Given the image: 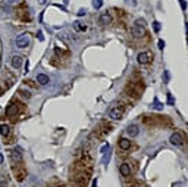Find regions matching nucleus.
I'll list each match as a JSON object with an SVG mask.
<instances>
[{
    "mask_svg": "<svg viewBox=\"0 0 188 187\" xmlns=\"http://www.w3.org/2000/svg\"><path fill=\"white\" fill-rule=\"evenodd\" d=\"M12 171H13V177L16 178V181L22 183L27 178V169L22 165V162H12Z\"/></svg>",
    "mask_w": 188,
    "mask_h": 187,
    "instance_id": "nucleus-1",
    "label": "nucleus"
},
{
    "mask_svg": "<svg viewBox=\"0 0 188 187\" xmlns=\"http://www.w3.org/2000/svg\"><path fill=\"white\" fill-rule=\"evenodd\" d=\"M19 106H22V105H18L15 100H12V102L6 106V117L10 118V119L16 118L18 114H19Z\"/></svg>",
    "mask_w": 188,
    "mask_h": 187,
    "instance_id": "nucleus-2",
    "label": "nucleus"
},
{
    "mask_svg": "<svg viewBox=\"0 0 188 187\" xmlns=\"http://www.w3.org/2000/svg\"><path fill=\"white\" fill-rule=\"evenodd\" d=\"M15 43H16V46H18L19 49L28 47V46H30V34H28V33H21V34L16 37Z\"/></svg>",
    "mask_w": 188,
    "mask_h": 187,
    "instance_id": "nucleus-3",
    "label": "nucleus"
},
{
    "mask_svg": "<svg viewBox=\"0 0 188 187\" xmlns=\"http://www.w3.org/2000/svg\"><path fill=\"white\" fill-rule=\"evenodd\" d=\"M73 183H77L80 187H84L87 183H88V174H85L84 171H82V172H78V174H75Z\"/></svg>",
    "mask_w": 188,
    "mask_h": 187,
    "instance_id": "nucleus-4",
    "label": "nucleus"
},
{
    "mask_svg": "<svg viewBox=\"0 0 188 187\" xmlns=\"http://www.w3.org/2000/svg\"><path fill=\"white\" fill-rule=\"evenodd\" d=\"M109 117H110L112 119H115V121L121 119V118L123 117V110H122V108H119V106H113V108L109 110Z\"/></svg>",
    "mask_w": 188,
    "mask_h": 187,
    "instance_id": "nucleus-5",
    "label": "nucleus"
},
{
    "mask_svg": "<svg viewBox=\"0 0 188 187\" xmlns=\"http://www.w3.org/2000/svg\"><path fill=\"white\" fill-rule=\"evenodd\" d=\"M137 60H138V64H141V65L150 64V62H152V53L150 52H141V53H138V56H137Z\"/></svg>",
    "mask_w": 188,
    "mask_h": 187,
    "instance_id": "nucleus-6",
    "label": "nucleus"
},
{
    "mask_svg": "<svg viewBox=\"0 0 188 187\" xmlns=\"http://www.w3.org/2000/svg\"><path fill=\"white\" fill-rule=\"evenodd\" d=\"M131 33H132V35L134 37H137V39H141V37H144L146 35V28H144V25H135L131 28Z\"/></svg>",
    "mask_w": 188,
    "mask_h": 187,
    "instance_id": "nucleus-7",
    "label": "nucleus"
},
{
    "mask_svg": "<svg viewBox=\"0 0 188 187\" xmlns=\"http://www.w3.org/2000/svg\"><path fill=\"white\" fill-rule=\"evenodd\" d=\"M169 142H170L173 146H178V147H181V146L184 144V139H182V136H181L179 133H173V134L170 136Z\"/></svg>",
    "mask_w": 188,
    "mask_h": 187,
    "instance_id": "nucleus-8",
    "label": "nucleus"
},
{
    "mask_svg": "<svg viewBox=\"0 0 188 187\" xmlns=\"http://www.w3.org/2000/svg\"><path fill=\"white\" fill-rule=\"evenodd\" d=\"M9 156H10L12 162H22V153H21L19 149H13V150H10Z\"/></svg>",
    "mask_w": 188,
    "mask_h": 187,
    "instance_id": "nucleus-9",
    "label": "nucleus"
},
{
    "mask_svg": "<svg viewBox=\"0 0 188 187\" xmlns=\"http://www.w3.org/2000/svg\"><path fill=\"white\" fill-rule=\"evenodd\" d=\"M119 171H121V174L123 177H128V175H131V165L127 164V162H123V164L119 167Z\"/></svg>",
    "mask_w": 188,
    "mask_h": 187,
    "instance_id": "nucleus-10",
    "label": "nucleus"
},
{
    "mask_svg": "<svg viewBox=\"0 0 188 187\" xmlns=\"http://www.w3.org/2000/svg\"><path fill=\"white\" fill-rule=\"evenodd\" d=\"M22 62H24L22 56H18V55L12 56V66H13L15 69H18V68H21V66H22Z\"/></svg>",
    "mask_w": 188,
    "mask_h": 187,
    "instance_id": "nucleus-11",
    "label": "nucleus"
},
{
    "mask_svg": "<svg viewBox=\"0 0 188 187\" xmlns=\"http://www.w3.org/2000/svg\"><path fill=\"white\" fill-rule=\"evenodd\" d=\"M127 133H128V136L131 137V139H134V137H137V136L140 134V128L137 127V125H129L127 128Z\"/></svg>",
    "mask_w": 188,
    "mask_h": 187,
    "instance_id": "nucleus-12",
    "label": "nucleus"
},
{
    "mask_svg": "<svg viewBox=\"0 0 188 187\" xmlns=\"http://www.w3.org/2000/svg\"><path fill=\"white\" fill-rule=\"evenodd\" d=\"M98 22L102 24V25H107V24H110V22H112V16L107 14V12H104V14H102V15H100V18H98Z\"/></svg>",
    "mask_w": 188,
    "mask_h": 187,
    "instance_id": "nucleus-13",
    "label": "nucleus"
},
{
    "mask_svg": "<svg viewBox=\"0 0 188 187\" xmlns=\"http://www.w3.org/2000/svg\"><path fill=\"white\" fill-rule=\"evenodd\" d=\"M37 83H38L40 85H47L50 83V78H49V75H46V74H38V75H37Z\"/></svg>",
    "mask_w": 188,
    "mask_h": 187,
    "instance_id": "nucleus-14",
    "label": "nucleus"
},
{
    "mask_svg": "<svg viewBox=\"0 0 188 187\" xmlns=\"http://www.w3.org/2000/svg\"><path fill=\"white\" fill-rule=\"evenodd\" d=\"M119 147L122 149V150H128V149H131V140H128V139H121V140H119Z\"/></svg>",
    "mask_w": 188,
    "mask_h": 187,
    "instance_id": "nucleus-15",
    "label": "nucleus"
},
{
    "mask_svg": "<svg viewBox=\"0 0 188 187\" xmlns=\"http://www.w3.org/2000/svg\"><path fill=\"white\" fill-rule=\"evenodd\" d=\"M0 134H2L3 137H7L10 134V127L7 125V124H2V125H0Z\"/></svg>",
    "mask_w": 188,
    "mask_h": 187,
    "instance_id": "nucleus-16",
    "label": "nucleus"
},
{
    "mask_svg": "<svg viewBox=\"0 0 188 187\" xmlns=\"http://www.w3.org/2000/svg\"><path fill=\"white\" fill-rule=\"evenodd\" d=\"M73 28L77 30V31H85V30H87V27L84 25L82 22H80V21H75V22H73Z\"/></svg>",
    "mask_w": 188,
    "mask_h": 187,
    "instance_id": "nucleus-17",
    "label": "nucleus"
},
{
    "mask_svg": "<svg viewBox=\"0 0 188 187\" xmlns=\"http://www.w3.org/2000/svg\"><path fill=\"white\" fill-rule=\"evenodd\" d=\"M18 94H19L21 97H24V99H30V97H31L30 91H28V90H25V89H21V90L18 91Z\"/></svg>",
    "mask_w": 188,
    "mask_h": 187,
    "instance_id": "nucleus-18",
    "label": "nucleus"
},
{
    "mask_svg": "<svg viewBox=\"0 0 188 187\" xmlns=\"http://www.w3.org/2000/svg\"><path fill=\"white\" fill-rule=\"evenodd\" d=\"M153 105H154L153 108H156L157 110H162V109H163V105H162V103L159 102V99H157V97H154V102H153Z\"/></svg>",
    "mask_w": 188,
    "mask_h": 187,
    "instance_id": "nucleus-19",
    "label": "nucleus"
},
{
    "mask_svg": "<svg viewBox=\"0 0 188 187\" xmlns=\"http://www.w3.org/2000/svg\"><path fill=\"white\" fill-rule=\"evenodd\" d=\"M0 187H13V186H12V183L9 180H2L0 181Z\"/></svg>",
    "mask_w": 188,
    "mask_h": 187,
    "instance_id": "nucleus-20",
    "label": "nucleus"
},
{
    "mask_svg": "<svg viewBox=\"0 0 188 187\" xmlns=\"http://www.w3.org/2000/svg\"><path fill=\"white\" fill-rule=\"evenodd\" d=\"M102 5H103V0H94V2H93V6L96 9H100V7H102Z\"/></svg>",
    "mask_w": 188,
    "mask_h": 187,
    "instance_id": "nucleus-21",
    "label": "nucleus"
},
{
    "mask_svg": "<svg viewBox=\"0 0 188 187\" xmlns=\"http://www.w3.org/2000/svg\"><path fill=\"white\" fill-rule=\"evenodd\" d=\"M109 159H110V153H106V152H104V156H103V159H102V164L106 165L107 162H109Z\"/></svg>",
    "mask_w": 188,
    "mask_h": 187,
    "instance_id": "nucleus-22",
    "label": "nucleus"
},
{
    "mask_svg": "<svg viewBox=\"0 0 188 187\" xmlns=\"http://www.w3.org/2000/svg\"><path fill=\"white\" fill-rule=\"evenodd\" d=\"M153 30H154L156 33L160 31V24H159V22H153Z\"/></svg>",
    "mask_w": 188,
    "mask_h": 187,
    "instance_id": "nucleus-23",
    "label": "nucleus"
},
{
    "mask_svg": "<svg viewBox=\"0 0 188 187\" xmlns=\"http://www.w3.org/2000/svg\"><path fill=\"white\" fill-rule=\"evenodd\" d=\"M85 12H87L85 9H80V10H78V14H77V15H78V16H84V15H85Z\"/></svg>",
    "mask_w": 188,
    "mask_h": 187,
    "instance_id": "nucleus-24",
    "label": "nucleus"
},
{
    "mask_svg": "<svg viewBox=\"0 0 188 187\" xmlns=\"http://www.w3.org/2000/svg\"><path fill=\"white\" fill-rule=\"evenodd\" d=\"M169 78H170V75H169V72L166 71V72L163 74V80H165V81H169Z\"/></svg>",
    "mask_w": 188,
    "mask_h": 187,
    "instance_id": "nucleus-25",
    "label": "nucleus"
},
{
    "mask_svg": "<svg viewBox=\"0 0 188 187\" xmlns=\"http://www.w3.org/2000/svg\"><path fill=\"white\" fill-rule=\"evenodd\" d=\"M179 3H181L182 10H185V9H187V3H185V0H179Z\"/></svg>",
    "mask_w": 188,
    "mask_h": 187,
    "instance_id": "nucleus-26",
    "label": "nucleus"
},
{
    "mask_svg": "<svg viewBox=\"0 0 188 187\" xmlns=\"http://www.w3.org/2000/svg\"><path fill=\"white\" fill-rule=\"evenodd\" d=\"M157 44H159V49H165V41L163 40H159Z\"/></svg>",
    "mask_w": 188,
    "mask_h": 187,
    "instance_id": "nucleus-27",
    "label": "nucleus"
},
{
    "mask_svg": "<svg viewBox=\"0 0 188 187\" xmlns=\"http://www.w3.org/2000/svg\"><path fill=\"white\" fill-rule=\"evenodd\" d=\"M37 35H38V40H40V41H43V40H44V37H43V33H41V31L37 33Z\"/></svg>",
    "mask_w": 188,
    "mask_h": 187,
    "instance_id": "nucleus-28",
    "label": "nucleus"
},
{
    "mask_svg": "<svg viewBox=\"0 0 188 187\" xmlns=\"http://www.w3.org/2000/svg\"><path fill=\"white\" fill-rule=\"evenodd\" d=\"M106 150H109V144H104V146L102 147V150H100V152H102V153H104Z\"/></svg>",
    "mask_w": 188,
    "mask_h": 187,
    "instance_id": "nucleus-29",
    "label": "nucleus"
},
{
    "mask_svg": "<svg viewBox=\"0 0 188 187\" xmlns=\"http://www.w3.org/2000/svg\"><path fill=\"white\" fill-rule=\"evenodd\" d=\"M135 24H137V25H144L146 22H144V19H137V22H135Z\"/></svg>",
    "mask_w": 188,
    "mask_h": 187,
    "instance_id": "nucleus-30",
    "label": "nucleus"
},
{
    "mask_svg": "<svg viewBox=\"0 0 188 187\" xmlns=\"http://www.w3.org/2000/svg\"><path fill=\"white\" fill-rule=\"evenodd\" d=\"M168 99H169V105H172V103H173V99H172V96H170V93L168 94Z\"/></svg>",
    "mask_w": 188,
    "mask_h": 187,
    "instance_id": "nucleus-31",
    "label": "nucleus"
},
{
    "mask_svg": "<svg viewBox=\"0 0 188 187\" xmlns=\"http://www.w3.org/2000/svg\"><path fill=\"white\" fill-rule=\"evenodd\" d=\"M7 2H9V3H13V5H15V3H18V2H19V0H7Z\"/></svg>",
    "mask_w": 188,
    "mask_h": 187,
    "instance_id": "nucleus-32",
    "label": "nucleus"
},
{
    "mask_svg": "<svg viewBox=\"0 0 188 187\" xmlns=\"http://www.w3.org/2000/svg\"><path fill=\"white\" fill-rule=\"evenodd\" d=\"M46 2H47V0H38V3H40V5H46Z\"/></svg>",
    "mask_w": 188,
    "mask_h": 187,
    "instance_id": "nucleus-33",
    "label": "nucleus"
},
{
    "mask_svg": "<svg viewBox=\"0 0 188 187\" xmlns=\"http://www.w3.org/2000/svg\"><path fill=\"white\" fill-rule=\"evenodd\" d=\"M2 162H3V155L0 153V165H2Z\"/></svg>",
    "mask_w": 188,
    "mask_h": 187,
    "instance_id": "nucleus-34",
    "label": "nucleus"
},
{
    "mask_svg": "<svg viewBox=\"0 0 188 187\" xmlns=\"http://www.w3.org/2000/svg\"><path fill=\"white\" fill-rule=\"evenodd\" d=\"M93 187H97V180H94V181H93Z\"/></svg>",
    "mask_w": 188,
    "mask_h": 187,
    "instance_id": "nucleus-35",
    "label": "nucleus"
},
{
    "mask_svg": "<svg viewBox=\"0 0 188 187\" xmlns=\"http://www.w3.org/2000/svg\"><path fill=\"white\" fill-rule=\"evenodd\" d=\"M185 30H187V34H188V22H187V25H185Z\"/></svg>",
    "mask_w": 188,
    "mask_h": 187,
    "instance_id": "nucleus-36",
    "label": "nucleus"
},
{
    "mask_svg": "<svg viewBox=\"0 0 188 187\" xmlns=\"http://www.w3.org/2000/svg\"><path fill=\"white\" fill-rule=\"evenodd\" d=\"M69 2V0H63V3H68Z\"/></svg>",
    "mask_w": 188,
    "mask_h": 187,
    "instance_id": "nucleus-37",
    "label": "nucleus"
}]
</instances>
